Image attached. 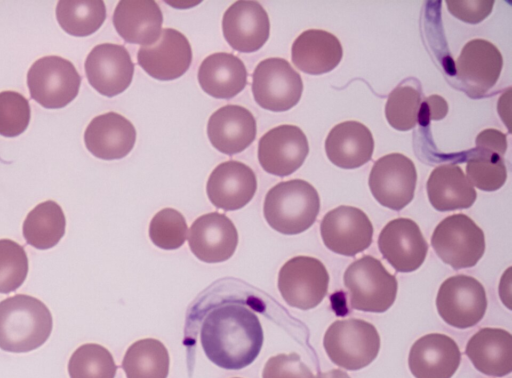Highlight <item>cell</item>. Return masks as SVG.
<instances>
[{"label": "cell", "instance_id": "obj_1", "mask_svg": "<svg viewBox=\"0 0 512 378\" xmlns=\"http://www.w3.org/2000/svg\"><path fill=\"white\" fill-rule=\"evenodd\" d=\"M263 330L257 315L239 303L214 307L201 325L200 340L207 358L226 370H240L259 355Z\"/></svg>", "mask_w": 512, "mask_h": 378}, {"label": "cell", "instance_id": "obj_2", "mask_svg": "<svg viewBox=\"0 0 512 378\" xmlns=\"http://www.w3.org/2000/svg\"><path fill=\"white\" fill-rule=\"evenodd\" d=\"M53 327L48 307L35 297L17 294L0 302V348L24 353L49 338Z\"/></svg>", "mask_w": 512, "mask_h": 378}, {"label": "cell", "instance_id": "obj_3", "mask_svg": "<svg viewBox=\"0 0 512 378\" xmlns=\"http://www.w3.org/2000/svg\"><path fill=\"white\" fill-rule=\"evenodd\" d=\"M320 197L307 181L292 179L273 186L266 194L263 213L268 225L285 235L309 229L319 214Z\"/></svg>", "mask_w": 512, "mask_h": 378}, {"label": "cell", "instance_id": "obj_4", "mask_svg": "<svg viewBox=\"0 0 512 378\" xmlns=\"http://www.w3.org/2000/svg\"><path fill=\"white\" fill-rule=\"evenodd\" d=\"M350 306L355 310L383 313L394 303L398 290L396 277L380 260L364 255L352 262L343 275Z\"/></svg>", "mask_w": 512, "mask_h": 378}, {"label": "cell", "instance_id": "obj_5", "mask_svg": "<svg viewBox=\"0 0 512 378\" xmlns=\"http://www.w3.org/2000/svg\"><path fill=\"white\" fill-rule=\"evenodd\" d=\"M323 346L329 359L346 370H360L377 357L380 336L367 321L349 318L336 320L326 330Z\"/></svg>", "mask_w": 512, "mask_h": 378}, {"label": "cell", "instance_id": "obj_6", "mask_svg": "<svg viewBox=\"0 0 512 378\" xmlns=\"http://www.w3.org/2000/svg\"><path fill=\"white\" fill-rule=\"evenodd\" d=\"M431 245L437 256L453 269L475 266L485 251L482 229L467 215L444 218L434 229Z\"/></svg>", "mask_w": 512, "mask_h": 378}, {"label": "cell", "instance_id": "obj_7", "mask_svg": "<svg viewBox=\"0 0 512 378\" xmlns=\"http://www.w3.org/2000/svg\"><path fill=\"white\" fill-rule=\"evenodd\" d=\"M81 76L75 66L60 56L36 60L27 73L31 98L44 108H63L78 95Z\"/></svg>", "mask_w": 512, "mask_h": 378}, {"label": "cell", "instance_id": "obj_8", "mask_svg": "<svg viewBox=\"0 0 512 378\" xmlns=\"http://www.w3.org/2000/svg\"><path fill=\"white\" fill-rule=\"evenodd\" d=\"M303 92L301 76L283 58L262 60L252 74V93L263 109L282 112L294 107Z\"/></svg>", "mask_w": 512, "mask_h": 378}, {"label": "cell", "instance_id": "obj_9", "mask_svg": "<svg viewBox=\"0 0 512 378\" xmlns=\"http://www.w3.org/2000/svg\"><path fill=\"white\" fill-rule=\"evenodd\" d=\"M329 274L324 264L310 256H296L281 267L278 289L291 307L308 310L318 306L327 294Z\"/></svg>", "mask_w": 512, "mask_h": 378}, {"label": "cell", "instance_id": "obj_10", "mask_svg": "<svg viewBox=\"0 0 512 378\" xmlns=\"http://www.w3.org/2000/svg\"><path fill=\"white\" fill-rule=\"evenodd\" d=\"M487 304L483 285L476 278L464 274L447 278L436 297L440 317L458 329L470 328L480 322Z\"/></svg>", "mask_w": 512, "mask_h": 378}, {"label": "cell", "instance_id": "obj_11", "mask_svg": "<svg viewBox=\"0 0 512 378\" xmlns=\"http://www.w3.org/2000/svg\"><path fill=\"white\" fill-rule=\"evenodd\" d=\"M417 171L414 163L400 153L387 154L373 164L369 188L382 206L399 211L414 197Z\"/></svg>", "mask_w": 512, "mask_h": 378}, {"label": "cell", "instance_id": "obj_12", "mask_svg": "<svg viewBox=\"0 0 512 378\" xmlns=\"http://www.w3.org/2000/svg\"><path fill=\"white\" fill-rule=\"evenodd\" d=\"M320 233L329 250L352 257L371 245L373 225L361 209L341 205L324 215Z\"/></svg>", "mask_w": 512, "mask_h": 378}, {"label": "cell", "instance_id": "obj_13", "mask_svg": "<svg viewBox=\"0 0 512 378\" xmlns=\"http://www.w3.org/2000/svg\"><path fill=\"white\" fill-rule=\"evenodd\" d=\"M503 67L499 49L484 39L467 42L456 60V77L472 98L484 96L498 81Z\"/></svg>", "mask_w": 512, "mask_h": 378}, {"label": "cell", "instance_id": "obj_14", "mask_svg": "<svg viewBox=\"0 0 512 378\" xmlns=\"http://www.w3.org/2000/svg\"><path fill=\"white\" fill-rule=\"evenodd\" d=\"M309 153L304 132L295 125L284 124L270 129L259 140L258 160L269 174L285 177L304 163Z\"/></svg>", "mask_w": 512, "mask_h": 378}, {"label": "cell", "instance_id": "obj_15", "mask_svg": "<svg viewBox=\"0 0 512 378\" xmlns=\"http://www.w3.org/2000/svg\"><path fill=\"white\" fill-rule=\"evenodd\" d=\"M84 66L89 84L106 97L124 92L132 82L134 63L122 45L103 43L95 46Z\"/></svg>", "mask_w": 512, "mask_h": 378}, {"label": "cell", "instance_id": "obj_16", "mask_svg": "<svg viewBox=\"0 0 512 378\" xmlns=\"http://www.w3.org/2000/svg\"><path fill=\"white\" fill-rule=\"evenodd\" d=\"M378 248L397 272L408 273L423 264L428 244L416 222L409 218H396L381 230Z\"/></svg>", "mask_w": 512, "mask_h": 378}, {"label": "cell", "instance_id": "obj_17", "mask_svg": "<svg viewBox=\"0 0 512 378\" xmlns=\"http://www.w3.org/2000/svg\"><path fill=\"white\" fill-rule=\"evenodd\" d=\"M192 49L184 34L176 29L165 28L152 45L142 46L137 62L151 77L170 81L182 76L190 67Z\"/></svg>", "mask_w": 512, "mask_h": 378}, {"label": "cell", "instance_id": "obj_18", "mask_svg": "<svg viewBox=\"0 0 512 378\" xmlns=\"http://www.w3.org/2000/svg\"><path fill=\"white\" fill-rule=\"evenodd\" d=\"M188 243L192 253L206 263L224 262L232 257L238 244V232L224 214L211 212L191 225Z\"/></svg>", "mask_w": 512, "mask_h": 378}, {"label": "cell", "instance_id": "obj_19", "mask_svg": "<svg viewBox=\"0 0 512 378\" xmlns=\"http://www.w3.org/2000/svg\"><path fill=\"white\" fill-rule=\"evenodd\" d=\"M222 31L227 43L243 53L258 51L268 40L269 17L256 1H237L224 13Z\"/></svg>", "mask_w": 512, "mask_h": 378}, {"label": "cell", "instance_id": "obj_20", "mask_svg": "<svg viewBox=\"0 0 512 378\" xmlns=\"http://www.w3.org/2000/svg\"><path fill=\"white\" fill-rule=\"evenodd\" d=\"M256 190L254 171L246 164L233 160L216 166L206 185L210 202L225 211L243 208L252 200Z\"/></svg>", "mask_w": 512, "mask_h": 378}, {"label": "cell", "instance_id": "obj_21", "mask_svg": "<svg viewBox=\"0 0 512 378\" xmlns=\"http://www.w3.org/2000/svg\"><path fill=\"white\" fill-rule=\"evenodd\" d=\"M461 362L457 343L449 336L430 333L411 346L408 366L415 378H451Z\"/></svg>", "mask_w": 512, "mask_h": 378}, {"label": "cell", "instance_id": "obj_22", "mask_svg": "<svg viewBox=\"0 0 512 378\" xmlns=\"http://www.w3.org/2000/svg\"><path fill=\"white\" fill-rule=\"evenodd\" d=\"M257 133L252 113L239 105H226L208 120L207 135L212 146L223 154L234 155L246 149Z\"/></svg>", "mask_w": 512, "mask_h": 378}, {"label": "cell", "instance_id": "obj_23", "mask_svg": "<svg viewBox=\"0 0 512 378\" xmlns=\"http://www.w3.org/2000/svg\"><path fill=\"white\" fill-rule=\"evenodd\" d=\"M136 141L133 124L116 112H108L91 120L84 133L88 151L103 160L125 157Z\"/></svg>", "mask_w": 512, "mask_h": 378}, {"label": "cell", "instance_id": "obj_24", "mask_svg": "<svg viewBox=\"0 0 512 378\" xmlns=\"http://www.w3.org/2000/svg\"><path fill=\"white\" fill-rule=\"evenodd\" d=\"M328 159L342 169H355L371 160L374 139L371 131L357 121H345L334 126L326 140Z\"/></svg>", "mask_w": 512, "mask_h": 378}, {"label": "cell", "instance_id": "obj_25", "mask_svg": "<svg viewBox=\"0 0 512 378\" xmlns=\"http://www.w3.org/2000/svg\"><path fill=\"white\" fill-rule=\"evenodd\" d=\"M343 56L339 39L321 29L302 32L293 42L291 59L300 71L310 75H321L336 68Z\"/></svg>", "mask_w": 512, "mask_h": 378}, {"label": "cell", "instance_id": "obj_26", "mask_svg": "<svg viewBox=\"0 0 512 378\" xmlns=\"http://www.w3.org/2000/svg\"><path fill=\"white\" fill-rule=\"evenodd\" d=\"M465 354L481 373L503 377L512 371V335L501 328H482L467 342Z\"/></svg>", "mask_w": 512, "mask_h": 378}, {"label": "cell", "instance_id": "obj_27", "mask_svg": "<svg viewBox=\"0 0 512 378\" xmlns=\"http://www.w3.org/2000/svg\"><path fill=\"white\" fill-rule=\"evenodd\" d=\"M163 15L155 1H120L113 14L117 33L127 43L149 46L161 35Z\"/></svg>", "mask_w": 512, "mask_h": 378}, {"label": "cell", "instance_id": "obj_28", "mask_svg": "<svg viewBox=\"0 0 512 378\" xmlns=\"http://www.w3.org/2000/svg\"><path fill=\"white\" fill-rule=\"evenodd\" d=\"M198 82L205 93L217 99H230L247 85V70L240 58L217 52L199 66Z\"/></svg>", "mask_w": 512, "mask_h": 378}, {"label": "cell", "instance_id": "obj_29", "mask_svg": "<svg viewBox=\"0 0 512 378\" xmlns=\"http://www.w3.org/2000/svg\"><path fill=\"white\" fill-rule=\"evenodd\" d=\"M427 195L431 205L438 211H454L471 207L477 193L456 164L436 167L428 178Z\"/></svg>", "mask_w": 512, "mask_h": 378}, {"label": "cell", "instance_id": "obj_30", "mask_svg": "<svg viewBox=\"0 0 512 378\" xmlns=\"http://www.w3.org/2000/svg\"><path fill=\"white\" fill-rule=\"evenodd\" d=\"M66 219L62 208L48 200L36 205L23 223V237L32 247L47 250L65 234Z\"/></svg>", "mask_w": 512, "mask_h": 378}, {"label": "cell", "instance_id": "obj_31", "mask_svg": "<svg viewBox=\"0 0 512 378\" xmlns=\"http://www.w3.org/2000/svg\"><path fill=\"white\" fill-rule=\"evenodd\" d=\"M170 358L164 344L153 338L134 342L127 349L122 368L127 378H167Z\"/></svg>", "mask_w": 512, "mask_h": 378}, {"label": "cell", "instance_id": "obj_32", "mask_svg": "<svg viewBox=\"0 0 512 378\" xmlns=\"http://www.w3.org/2000/svg\"><path fill=\"white\" fill-rule=\"evenodd\" d=\"M56 18L61 28L77 37L95 33L106 18V7L101 0L59 1Z\"/></svg>", "mask_w": 512, "mask_h": 378}, {"label": "cell", "instance_id": "obj_33", "mask_svg": "<svg viewBox=\"0 0 512 378\" xmlns=\"http://www.w3.org/2000/svg\"><path fill=\"white\" fill-rule=\"evenodd\" d=\"M116 371L112 354L95 343L78 347L68 362L70 378H115Z\"/></svg>", "mask_w": 512, "mask_h": 378}, {"label": "cell", "instance_id": "obj_34", "mask_svg": "<svg viewBox=\"0 0 512 378\" xmlns=\"http://www.w3.org/2000/svg\"><path fill=\"white\" fill-rule=\"evenodd\" d=\"M421 92L416 87L403 83L390 92L385 105V116L389 125L398 131H409L418 123Z\"/></svg>", "mask_w": 512, "mask_h": 378}, {"label": "cell", "instance_id": "obj_35", "mask_svg": "<svg viewBox=\"0 0 512 378\" xmlns=\"http://www.w3.org/2000/svg\"><path fill=\"white\" fill-rule=\"evenodd\" d=\"M467 179L483 191H496L506 182L507 169L501 156L474 150L466 163Z\"/></svg>", "mask_w": 512, "mask_h": 378}, {"label": "cell", "instance_id": "obj_36", "mask_svg": "<svg viewBox=\"0 0 512 378\" xmlns=\"http://www.w3.org/2000/svg\"><path fill=\"white\" fill-rule=\"evenodd\" d=\"M188 228L184 216L173 208L157 212L149 225V237L163 250L180 248L187 238Z\"/></svg>", "mask_w": 512, "mask_h": 378}, {"label": "cell", "instance_id": "obj_37", "mask_svg": "<svg viewBox=\"0 0 512 378\" xmlns=\"http://www.w3.org/2000/svg\"><path fill=\"white\" fill-rule=\"evenodd\" d=\"M28 274V257L24 248L10 239H0V293L18 289Z\"/></svg>", "mask_w": 512, "mask_h": 378}, {"label": "cell", "instance_id": "obj_38", "mask_svg": "<svg viewBox=\"0 0 512 378\" xmlns=\"http://www.w3.org/2000/svg\"><path fill=\"white\" fill-rule=\"evenodd\" d=\"M28 100L15 91L0 92V135L8 138L22 134L30 121Z\"/></svg>", "mask_w": 512, "mask_h": 378}, {"label": "cell", "instance_id": "obj_39", "mask_svg": "<svg viewBox=\"0 0 512 378\" xmlns=\"http://www.w3.org/2000/svg\"><path fill=\"white\" fill-rule=\"evenodd\" d=\"M262 378H315L296 353L278 354L266 362Z\"/></svg>", "mask_w": 512, "mask_h": 378}, {"label": "cell", "instance_id": "obj_40", "mask_svg": "<svg viewBox=\"0 0 512 378\" xmlns=\"http://www.w3.org/2000/svg\"><path fill=\"white\" fill-rule=\"evenodd\" d=\"M448 11L457 19L470 24L483 21L492 11L494 0H447Z\"/></svg>", "mask_w": 512, "mask_h": 378}, {"label": "cell", "instance_id": "obj_41", "mask_svg": "<svg viewBox=\"0 0 512 378\" xmlns=\"http://www.w3.org/2000/svg\"><path fill=\"white\" fill-rule=\"evenodd\" d=\"M448 113L446 100L439 95L426 97L420 104L418 123L422 126L428 125L432 120H441Z\"/></svg>", "mask_w": 512, "mask_h": 378}, {"label": "cell", "instance_id": "obj_42", "mask_svg": "<svg viewBox=\"0 0 512 378\" xmlns=\"http://www.w3.org/2000/svg\"><path fill=\"white\" fill-rule=\"evenodd\" d=\"M476 150L486 151L503 156L507 149L506 135L496 129H485L475 140Z\"/></svg>", "mask_w": 512, "mask_h": 378}, {"label": "cell", "instance_id": "obj_43", "mask_svg": "<svg viewBox=\"0 0 512 378\" xmlns=\"http://www.w3.org/2000/svg\"><path fill=\"white\" fill-rule=\"evenodd\" d=\"M511 267L507 268V270L503 273L500 285H499V294L502 302L508 309H511Z\"/></svg>", "mask_w": 512, "mask_h": 378}, {"label": "cell", "instance_id": "obj_44", "mask_svg": "<svg viewBox=\"0 0 512 378\" xmlns=\"http://www.w3.org/2000/svg\"><path fill=\"white\" fill-rule=\"evenodd\" d=\"M315 378H350V376L339 369H332L327 372L318 373Z\"/></svg>", "mask_w": 512, "mask_h": 378}]
</instances>
